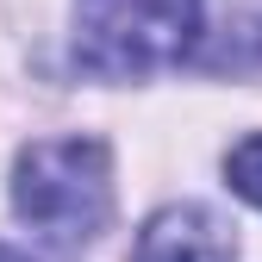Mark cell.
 <instances>
[{"instance_id":"6da1fadb","label":"cell","mask_w":262,"mask_h":262,"mask_svg":"<svg viewBox=\"0 0 262 262\" xmlns=\"http://www.w3.org/2000/svg\"><path fill=\"white\" fill-rule=\"evenodd\" d=\"M13 212L50 250H81L113 219V150L100 138H38L13 162Z\"/></svg>"},{"instance_id":"3957f363","label":"cell","mask_w":262,"mask_h":262,"mask_svg":"<svg viewBox=\"0 0 262 262\" xmlns=\"http://www.w3.org/2000/svg\"><path fill=\"white\" fill-rule=\"evenodd\" d=\"M138 262H237V237L206 206H162L138 231Z\"/></svg>"},{"instance_id":"7a4b0ae2","label":"cell","mask_w":262,"mask_h":262,"mask_svg":"<svg viewBox=\"0 0 262 262\" xmlns=\"http://www.w3.org/2000/svg\"><path fill=\"white\" fill-rule=\"evenodd\" d=\"M200 38V0H75V69L94 81H144L175 69Z\"/></svg>"},{"instance_id":"5b68a950","label":"cell","mask_w":262,"mask_h":262,"mask_svg":"<svg viewBox=\"0 0 262 262\" xmlns=\"http://www.w3.org/2000/svg\"><path fill=\"white\" fill-rule=\"evenodd\" d=\"M0 262H25V256H19V250H7V244H0Z\"/></svg>"},{"instance_id":"277c9868","label":"cell","mask_w":262,"mask_h":262,"mask_svg":"<svg viewBox=\"0 0 262 262\" xmlns=\"http://www.w3.org/2000/svg\"><path fill=\"white\" fill-rule=\"evenodd\" d=\"M225 181H231L237 200L262 206V131H250V138H244L231 156H225Z\"/></svg>"}]
</instances>
